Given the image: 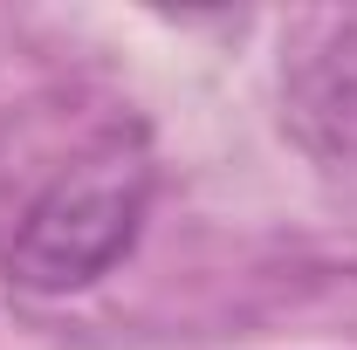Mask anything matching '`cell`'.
I'll return each mask as SVG.
<instances>
[{
	"label": "cell",
	"mask_w": 357,
	"mask_h": 350,
	"mask_svg": "<svg viewBox=\"0 0 357 350\" xmlns=\"http://www.w3.org/2000/svg\"><path fill=\"white\" fill-rule=\"evenodd\" d=\"M151 151L137 137H103L89 144L76 165L48 178L42 192L21 206L14 234H7V282L28 289V296H69V289H89L96 275L124 261L137 248V227L151 213Z\"/></svg>",
	"instance_id": "obj_1"
}]
</instances>
